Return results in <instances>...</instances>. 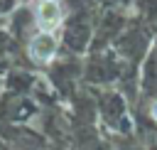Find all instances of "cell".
Listing matches in <instances>:
<instances>
[{
  "mask_svg": "<svg viewBox=\"0 0 157 150\" xmlns=\"http://www.w3.org/2000/svg\"><path fill=\"white\" fill-rule=\"evenodd\" d=\"M56 52V39L49 34V32H39L32 37L29 42V54L34 61H49Z\"/></svg>",
  "mask_w": 157,
  "mask_h": 150,
  "instance_id": "cell-1",
  "label": "cell"
},
{
  "mask_svg": "<svg viewBox=\"0 0 157 150\" xmlns=\"http://www.w3.org/2000/svg\"><path fill=\"white\" fill-rule=\"evenodd\" d=\"M59 20H61L59 2L56 0H39V5H37V25L44 32H49V30H54L59 25Z\"/></svg>",
  "mask_w": 157,
  "mask_h": 150,
  "instance_id": "cell-2",
  "label": "cell"
},
{
  "mask_svg": "<svg viewBox=\"0 0 157 150\" xmlns=\"http://www.w3.org/2000/svg\"><path fill=\"white\" fill-rule=\"evenodd\" d=\"M152 116H155V118H157V103H155V106H152Z\"/></svg>",
  "mask_w": 157,
  "mask_h": 150,
  "instance_id": "cell-3",
  "label": "cell"
}]
</instances>
